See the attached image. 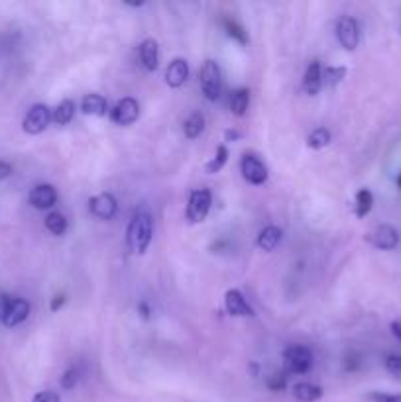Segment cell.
I'll return each instance as SVG.
<instances>
[{"label": "cell", "mask_w": 401, "mask_h": 402, "mask_svg": "<svg viewBox=\"0 0 401 402\" xmlns=\"http://www.w3.org/2000/svg\"><path fill=\"white\" fill-rule=\"evenodd\" d=\"M152 235H154V222L148 212H138L132 218L126 232V240H128V247L134 253H145V250L152 243Z\"/></svg>", "instance_id": "cell-1"}, {"label": "cell", "mask_w": 401, "mask_h": 402, "mask_svg": "<svg viewBox=\"0 0 401 402\" xmlns=\"http://www.w3.org/2000/svg\"><path fill=\"white\" fill-rule=\"evenodd\" d=\"M199 79H201V91L205 94L207 101H219L222 92V73L219 63H214L211 59L205 61V65L201 67V73H199Z\"/></svg>", "instance_id": "cell-2"}, {"label": "cell", "mask_w": 401, "mask_h": 402, "mask_svg": "<svg viewBox=\"0 0 401 402\" xmlns=\"http://www.w3.org/2000/svg\"><path fill=\"white\" fill-rule=\"evenodd\" d=\"M283 363H285L290 373L305 375L313 367V353L307 345H290L283 352Z\"/></svg>", "instance_id": "cell-3"}, {"label": "cell", "mask_w": 401, "mask_h": 402, "mask_svg": "<svg viewBox=\"0 0 401 402\" xmlns=\"http://www.w3.org/2000/svg\"><path fill=\"white\" fill-rule=\"evenodd\" d=\"M211 204H213V194L209 189H197L189 196L187 204V220L191 224H201L211 212Z\"/></svg>", "instance_id": "cell-4"}, {"label": "cell", "mask_w": 401, "mask_h": 402, "mask_svg": "<svg viewBox=\"0 0 401 402\" xmlns=\"http://www.w3.org/2000/svg\"><path fill=\"white\" fill-rule=\"evenodd\" d=\"M50 122H52V110L48 108L45 104H34L24 116L22 130L30 135H38L50 126Z\"/></svg>", "instance_id": "cell-5"}, {"label": "cell", "mask_w": 401, "mask_h": 402, "mask_svg": "<svg viewBox=\"0 0 401 402\" xmlns=\"http://www.w3.org/2000/svg\"><path fill=\"white\" fill-rule=\"evenodd\" d=\"M334 34H336L339 43H341L346 51H354L358 48L360 28H358V22H356L352 16H342L341 20L336 22Z\"/></svg>", "instance_id": "cell-6"}, {"label": "cell", "mask_w": 401, "mask_h": 402, "mask_svg": "<svg viewBox=\"0 0 401 402\" xmlns=\"http://www.w3.org/2000/svg\"><path fill=\"white\" fill-rule=\"evenodd\" d=\"M140 116V104L132 96L120 99L111 110V120L116 126H132Z\"/></svg>", "instance_id": "cell-7"}, {"label": "cell", "mask_w": 401, "mask_h": 402, "mask_svg": "<svg viewBox=\"0 0 401 402\" xmlns=\"http://www.w3.org/2000/svg\"><path fill=\"white\" fill-rule=\"evenodd\" d=\"M240 171H242V177L246 179L250 184H264L268 181V167L260 157H256L254 153H246L242 161H240Z\"/></svg>", "instance_id": "cell-8"}, {"label": "cell", "mask_w": 401, "mask_h": 402, "mask_svg": "<svg viewBox=\"0 0 401 402\" xmlns=\"http://www.w3.org/2000/svg\"><path fill=\"white\" fill-rule=\"evenodd\" d=\"M368 242L372 243L378 250H384V252H392L400 245V232L390 224H382L378 226L374 232L368 234Z\"/></svg>", "instance_id": "cell-9"}, {"label": "cell", "mask_w": 401, "mask_h": 402, "mask_svg": "<svg viewBox=\"0 0 401 402\" xmlns=\"http://www.w3.org/2000/svg\"><path fill=\"white\" fill-rule=\"evenodd\" d=\"M89 210L93 212V216H97V218L111 220L114 218V214L119 210V202L111 193H101L89 201Z\"/></svg>", "instance_id": "cell-10"}, {"label": "cell", "mask_w": 401, "mask_h": 402, "mask_svg": "<svg viewBox=\"0 0 401 402\" xmlns=\"http://www.w3.org/2000/svg\"><path fill=\"white\" fill-rule=\"evenodd\" d=\"M224 308L234 318H244V316H254V308L248 304L244 294L238 289H231L224 294Z\"/></svg>", "instance_id": "cell-11"}, {"label": "cell", "mask_w": 401, "mask_h": 402, "mask_svg": "<svg viewBox=\"0 0 401 402\" xmlns=\"http://www.w3.org/2000/svg\"><path fill=\"white\" fill-rule=\"evenodd\" d=\"M28 201L35 210H50L57 204V191L52 184H35L30 191Z\"/></svg>", "instance_id": "cell-12"}, {"label": "cell", "mask_w": 401, "mask_h": 402, "mask_svg": "<svg viewBox=\"0 0 401 402\" xmlns=\"http://www.w3.org/2000/svg\"><path fill=\"white\" fill-rule=\"evenodd\" d=\"M30 302L24 301V298H10L9 311H6V316L2 320V324L6 328H16L20 326L22 322H26L28 316H30Z\"/></svg>", "instance_id": "cell-13"}, {"label": "cell", "mask_w": 401, "mask_h": 402, "mask_svg": "<svg viewBox=\"0 0 401 402\" xmlns=\"http://www.w3.org/2000/svg\"><path fill=\"white\" fill-rule=\"evenodd\" d=\"M189 79V63L185 59H173L167 69H165V83L171 89H180L187 83Z\"/></svg>", "instance_id": "cell-14"}, {"label": "cell", "mask_w": 401, "mask_h": 402, "mask_svg": "<svg viewBox=\"0 0 401 402\" xmlns=\"http://www.w3.org/2000/svg\"><path fill=\"white\" fill-rule=\"evenodd\" d=\"M323 89V69L319 61L309 63L307 71L303 75V91L307 92L309 96H317Z\"/></svg>", "instance_id": "cell-15"}, {"label": "cell", "mask_w": 401, "mask_h": 402, "mask_svg": "<svg viewBox=\"0 0 401 402\" xmlns=\"http://www.w3.org/2000/svg\"><path fill=\"white\" fill-rule=\"evenodd\" d=\"M140 61L145 71H155L160 67V48H158L155 40L148 38L140 43Z\"/></svg>", "instance_id": "cell-16"}, {"label": "cell", "mask_w": 401, "mask_h": 402, "mask_svg": "<svg viewBox=\"0 0 401 402\" xmlns=\"http://www.w3.org/2000/svg\"><path fill=\"white\" fill-rule=\"evenodd\" d=\"M106 108H109L106 99H104L103 94H97V92L87 94L85 99L81 101V110H83V114H87V116H104Z\"/></svg>", "instance_id": "cell-17"}, {"label": "cell", "mask_w": 401, "mask_h": 402, "mask_svg": "<svg viewBox=\"0 0 401 402\" xmlns=\"http://www.w3.org/2000/svg\"><path fill=\"white\" fill-rule=\"evenodd\" d=\"M282 230L278 226H268L264 228L260 234H258V247L260 250H264V252H273L280 242H282Z\"/></svg>", "instance_id": "cell-18"}, {"label": "cell", "mask_w": 401, "mask_h": 402, "mask_svg": "<svg viewBox=\"0 0 401 402\" xmlns=\"http://www.w3.org/2000/svg\"><path fill=\"white\" fill-rule=\"evenodd\" d=\"M293 396L301 402H317L323 396V389L311 383H297L293 386Z\"/></svg>", "instance_id": "cell-19"}, {"label": "cell", "mask_w": 401, "mask_h": 402, "mask_svg": "<svg viewBox=\"0 0 401 402\" xmlns=\"http://www.w3.org/2000/svg\"><path fill=\"white\" fill-rule=\"evenodd\" d=\"M75 102L73 101H63L57 104V108L53 110L52 112V120L57 124V126H67L69 122L73 120V116H75Z\"/></svg>", "instance_id": "cell-20"}, {"label": "cell", "mask_w": 401, "mask_h": 402, "mask_svg": "<svg viewBox=\"0 0 401 402\" xmlns=\"http://www.w3.org/2000/svg\"><path fill=\"white\" fill-rule=\"evenodd\" d=\"M203 130H205V116L201 112H193L183 124V134L189 140H197L199 135L203 134Z\"/></svg>", "instance_id": "cell-21"}, {"label": "cell", "mask_w": 401, "mask_h": 402, "mask_svg": "<svg viewBox=\"0 0 401 402\" xmlns=\"http://www.w3.org/2000/svg\"><path fill=\"white\" fill-rule=\"evenodd\" d=\"M250 104V91L248 89H236L231 96V110L234 116H244Z\"/></svg>", "instance_id": "cell-22"}, {"label": "cell", "mask_w": 401, "mask_h": 402, "mask_svg": "<svg viewBox=\"0 0 401 402\" xmlns=\"http://www.w3.org/2000/svg\"><path fill=\"white\" fill-rule=\"evenodd\" d=\"M45 228H48V232H52L53 235H63L67 232V218L61 214V212H50L48 216H45Z\"/></svg>", "instance_id": "cell-23"}, {"label": "cell", "mask_w": 401, "mask_h": 402, "mask_svg": "<svg viewBox=\"0 0 401 402\" xmlns=\"http://www.w3.org/2000/svg\"><path fill=\"white\" fill-rule=\"evenodd\" d=\"M374 208V194L370 193L368 189H362L358 194H356V216L358 218H366L368 214Z\"/></svg>", "instance_id": "cell-24"}, {"label": "cell", "mask_w": 401, "mask_h": 402, "mask_svg": "<svg viewBox=\"0 0 401 402\" xmlns=\"http://www.w3.org/2000/svg\"><path fill=\"white\" fill-rule=\"evenodd\" d=\"M333 140V134H331V130H326V128H317L315 132H311L307 138V145L311 150H323L326 147L329 143Z\"/></svg>", "instance_id": "cell-25"}, {"label": "cell", "mask_w": 401, "mask_h": 402, "mask_svg": "<svg viewBox=\"0 0 401 402\" xmlns=\"http://www.w3.org/2000/svg\"><path fill=\"white\" fill-rule=\"evenodd\" d=\"M226 161H229V150H226V145H219L216 151H214L213 160L207 163V173H209V175L219 173V171L226 165Z\"/></svg>", "instance_id": "cell-26"}, {"label": "cell", "mask_w": 401, "mask_h": 402, "mask_svg": "<svg viewBox=\"0 0 401 402\" xmlns=\"http://www.w3.org/2000/svg\"><path fill=\"white\" fill-rule=\"evenodd\" d=\"M222 26H224L226 34L231 35V38H234L236 42L248 43L246 30H244V28H242V26L236 22V20H231V18H226V20H222Z\"/></svg>", "instance_id": "cell-27"}, {"label": "cell", "mask_w": 401, "mask_h": 402, "mask_svg": "<svg viewBox=\"0 0 401 402\" xmlns=\"http://www.w3.org/2000/svg\"><path fill=\"white\" fill-rule=\"evenodd\" d=\"M346 77V67H326L323 71V84L326 83L329 86H336L342 83V79Z\"/></svg>", "instance_id": "cell-28"}, {"label": "cell", "mask_w": 401, "mask_h": 402, "mask_svg": "<svg viewBox=\"0 0 401 402\" xmlns=\"http://www.w3.org/2000/svg\"><path fill=\"white\" fill-rule=\"evenodd\" d=\"M385 365V371L392 375L393 379H397V381H401V355H388L384 361Z\"/></svg>", "instance_id": "cell-29"}, {"label": "cell", "mask_w": 401, "mask_h": 402, "mask_svg": "<svg viewBox=\"0 0 401 402\" xmlns=\"http://www.w3.org/2000/svg\"><path fill=\"white\" fill-rule=\"evenodd\" d=\"M77 383H79V369L69 367L67 371L63 373V377H61V386H63L65 391H71V389H75Z\"/></svg>", "instance_id": "cell-30"}, {"label": "cell", "mask_w": 401, "mask_h": 402, "mask_svg": "<svg viewBox=\"0 0 401 402\" xmlns=\"http://www.w3.org/2000/svg\"><path fill=\"white\" fill-rule=\"evenodd\" d=\"M370 402H401V393H382L374 391L366 396Z\"/></svg>", "instance_id": "cell-31"}, {"label": "cell", "mask_w": 401, "mask_h": 402, "mask_svg": "<svg viewBox=\"0 0 401 402\" xmlns=\"http://www.w3.org/2000/svg\"><path fill=\"white\" fill-rule=\"evenodd\" d=\"M285 385H287V377L283 373H275L272 377H268V389L272 391H283Z\"/></svg>", "instance_id": "cell-32"}, {"label": "cell", "mask_w": 401, "mask_h": 402, "mask_svg": "<svg viewBox=\"0 0 401 402\" xmlns=\"http://www.w3.org/2000/svg\"><path fill=\"white\" fill-rule=\"evenodd\" d=\"M32 402H60V394L53 391H42L32 398Z\"/></svg>", "instance_id": "cell-33"}, {"label": "cell", "mask_w": 401, "mask_h": 402, "mask_svg": "<svg viewBox=\"0 0 401 402\" xmlns=\"http://www.w3.org/2000/svg\"><path fill=\"white\" fill-rule=\"evenodd\" d=\"M9 304H10V296H6V294L0 293V322H2V320H4V316H6Z\"/></svg>", "instance_id": "cell-34"}, {"label": "cell", "mask_w": 401, "mask_h": 402, "mask_svg": "<svg viewBox=\"0 0 401 402\" xmlns=\"http://www.w3.org/2000/svg\"><path fill=\"white\" fill-rule=\"evenodd\" d=\"M10 175H12V167H10L6 161H0V181L9 179Z\"/></svg>", "instance_id": "cell-35"}, {"label": "cell", "mask_w": 401, "mask_h": 402, "mask_svg": "<svg viewBox=\"0 0 401 402\" xmlns=\"http://www.w3.org/2000/svg\"><path fill=\"white\" fill-rule=\"evenodd\" d=\"M63 302H65V296L63 294H57L55 298L52 301V304H50V308H52V312H57L63 306Z\"/></svg>", "instance_id": "cell-36"}, {"label": "cell", "mask_w": 401, "mask_h": 402, "mask_svg": "<svg viewBox=\"0 0 401 402\" xmlns=\"http://www.w3.org/2000/svg\"><path fill=\"white\" fill-rule=\"evenodd\" d=\"M392 334L397 337L401 342V320H397V322H392Z\"/></svg>", "instance_id": "cell-37"}, {"label": "cell", "mask_w": 401, "mask_h": 402, "mask_svg": "<svg viewBox=\"0 0 401 402\" xmlns=\"http://www.w3.org/2000/svg\"><path fill=\"white\" fill-rule=\"evenodd\" d=\"M224 138H226V142H234V140H238L240 138V132H236V130H226Z\"/></svg>", "instance_id": "cell-38"}, {"label": "cell", "mask_w": 401, "mask_h": 402, "mask_svg": "<svg viewBox=\"0 0 401 402\" xmlns=\"http://www.w3.org/2000/svg\"><path fill=\"white\" fill-rule=\"evenodd\" d=\"M397 186H400V189H401V175L397 177Z\"/></svg>", "instance_id": "cell-39"}]
</instances>
